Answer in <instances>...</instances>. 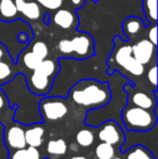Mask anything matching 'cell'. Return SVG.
<instances>
[{
    "label": "cell",
    "instance_id": "cell-34",
    "mask_svg": "<svg viewBox=\"0 0 158 159\" xmlns=\"http://www.w3.org/2000/svg\"><path fill=\"white\" fill-rule=\"evenodd\" d=\"M70 1H72L73 6H74L75 8L79 9V8H81V7L84 6V1H86V0H70Z\"/></svg>",
    "mask_w": 158,
    "mask_h": 159
},
{
    "label": "cell",
    "instance_id": "cell-26",
    "mask_svg": "<svg viewBox=\"0 0 158 159\" xmlns=\"http://www.w3.org/2000/svg\"><path fill=\"white\" fill-rule=\"evenodd\" d=\"M76 143L80 147H89L94 143V134L90 129H81L76 134Z\"/></svg>",
    "mask_w": 158,
    "mask_h": 159
},
{
    "label": "cell",
    "instance_id": "cell-37",
    "mask_svg": "<svg viewBox=\"0 0 158 159\" xmlns=\"http://www.w3.org/2000/svg\"><path fill=\"white\" fill-rule=\"evenodd\" d=\"M70 159H87V158L84 157V156H75V157H72Z\"/></svg>",
    "mask_w": 158,
    "mask_h": 159
},
{
    "label": "cell",
    "instance_id": "cell-15",
    "mask_svg": "<svg viewBox=\"0 0 158 159\" xmlns=\"http://www.w3.org/2000/svg\"><path fill=\"white\" fill-rule=\"evenodd\" d=\"M44 127L43 122L28 125L27 129L25 130V141L28 146L39 147L43 143L44 135Z\"/></svg>",
    "mask_w": 158,
    "mask_h": 159
},
{
    "label": "cell",
    "instance_id": "cell-6",
    "mask_svg": "<svg viewBox=\"0 0 158 159\" xmlns=\"http://www.w3.org/2000/svg\"><path fill=\"white\" fill-rule=\"evenodd\" d=\"M39 113L42 121H56L68 113L66 98L59 95H44L39 101Z\"/></svg>",
    "mask_w": 158,
    "mask_h": 159
},
{
    "label": "cell",
    "instance_id": "cell-31",
    "mask_svg": "<svg viewBox=\"0 0 158 159\" xmlns=\"http://www.w3.org/2000/svg\"><path fill=\"white\" fill-rule=\"evenodd\" d=\"M151 30H148V40L154 46H157V26L156 24H151Z\"/></svg>",
    "mask_w": 158,
    "mask_h": 159
},
{
    "label": "cell",
    "instance_id": "cell-4",
    "mask_svg": "<svg viewBox=\"0 0 158 159\" xmlns=\"http://www.w3.org/2000/svg\"><path fill=\"white\" fill-rule=\"evenodd\" d=\"M107 62V75L118 71L121 76L129 79L130 77H142L145 71L144 65L139 63L132 57L131 44L129 41L124 40L120 36L114 37V48Z\"/></svg>",
    "mask_w": 158,
    "mask_h": 159
},
{
    "label": "cell",
    "instance_id": "cell-3",
    "mask_svg": "<svg viewBox=\"0 0 158 159\" xmlns=\"http://www.w3.org/2000/svg\"><path fill=\"white\" fill-rule=\"evenodd\" d=\"M111 95L110 84L106 80L86 78L75 82L70 88L66 98L74 104L90 111L106 105L110 102Z\"/></svg>",
    "mask_w": 158,
    "mask_h": 159
},
{
    "label": "cell",
    "instance_id": "cell-14",
    "mask_svg": "<svg viewBox=\"0 0 158 159\" xmlns=\"http://www.w3.org/2000/svg\"><path fill=\"white\" fill-rule=\"evenodd\" d=\"M16 9L23 19L36 21L41 17V8L36 1L15 0Z\"/></svg>",
    "mask_w": 158,
    "mask_h": 159
},
{
    "label": "cell",
    "instance_id": "cell-17",
    "mask_svg": "<svg viewBox=\"0 0 158 159\" xmlns=\"http://www.w3.org/2000/svg\"><path fill=\"white\" fill-rule=\"evenodd\" d=\"M143 28H145L144 22L139 16H129L121 24L122 33L127 39H132L137 37V35Z\"/></svg>",
    "mask_w": 158,
    "mask_h": 159
},
{
    "label": "cell",
    "instance_id": "cell-9",
    "mask_svg": "<svg viewBox=\"0 0 158 159\" xmlns=\"http://www.w3.org/2000/svg\"><path fill=\"white\" fill-rule=\"evenodd\" d=\"M131 87H134V84L128 82L124 86V90L127 92V102L129 105H133V106L145 109L156 108V90L153 91V93H146L143 91H133L132 92Z\"/></svg>",
    "mask_w": 158,
    "mask_h": 159
},
{
    "label": "cell",
    "instance_id": "cell-7",
    "mask_svg": "<svg viewBox=\"0 0 158 159\" xmlns=\"http://www.w3.org/2000/svg\"><path fill=\"white\" fill-rule=\"evenodd\" d=\"M97 130V139L101 142L108 143L116 148L117 146L120 148L126 141V134H124V128H122L115 120H105L102 122Z\"/></svg>",
    "mask_w": 158,
    "mask_h": 159
},
{
    "label": "cell",
    "instance_id": "cell-25",
    "mask_svg": "<svg viewBox=\"0 0 158 159\" xmlns=\"http://www.w3.org/2000/svg\"><path fill=\"white\" fill-rule=\"evenodd\" d=\"M47 152L51 155H65L66 152H67V144L63 139L51 140L47 144Z\"/></svg>",
    "mask_w": 158,
    "mask_h": 159
},
{
    "label": "cell",
    "instance_id": "cell-10",
    "mask_svg": "<svg viewBox=\"0 0 158 159\" xmlns=\"http://www.w3.org/2000/svg\"><path fill=\"white\" fill-rule=\"evenodd\" d=\"M26 84L30 92L39 96L48 95L54 84V78L47 77L36 70H32L28 76H25Z\"/></svg>",
    "mask_w": 158,
    "mask_h": 159
},
{
    "label": "cell",
    "instance_id": "cell-21",
    "mask_svg": "<svg viewBox=\"0 0 158 159\" xmlns=\"http://www.w3.org/2000/svg\"><path fill=\"white\" fill-rule=\"evenodd\" d=\"M126 159H155V156L144 145H133L126 152Z\"/></svg>",
    "mask_w": 158,
    "mask_h": 159
},
{
    "label": "cell",
    "instance_id": "cell-28",
    "mask_svg": "<svg viewBox=\"0 0 158 159\" xmlns=\"http://www.w3.org/2000/svg\"><path fill=\"white\" fill-rule=\"evenodd\" d=\"M39 6L50 11H54L61 9L64 3V0H35Z\"/></svg>",
    "mask_w": 158,
    "mask_h": 159
},
{
    "label": "cell",
    "instance_id": "cell-5",
    "mask_svg": "<svg viewBox=\"0 0 158 159\" xmlns=\"http://www.w3.org/2000/svg\"><path fill=\"white\" fill-rule=\"evenodd\" d=\"M120 117L127 131H150L157 124L155 109H145L129 104L122 108Z\"/></svg>",
    "mask_w": 158,
    "mask_h": 159
},
{
    "label": "cell",
    "instance_id": "cell-22",
    "mask_svg": "<svg viewBox=\"0 0 158 159\" xmlns=\"http://www.w3.org/2000/svg\"><path fill=\"white\" fill-rule=\"evenodd\" d=\"M20 54H21V57H20V59L16 60V61H21L22 63L24 64V66L30 71L34 70L42 61V60L39 59L36 54H34L32 51L22 50V53H20ZM15 63H16V62H15Z\"/></svg>",
    "mask_w": 158,
    "mask_h": 159
},
{
    "label": "cell",
    "instance_id": "cell-24",
    "mask_svg": "<svg viewBox=\"0 0 158 159\" xmlns=\"http://www.w3.org/2000/svg\"><path fill=\"white\" fill-rule=\"evenodd\" d=\"M116 156V148L108 143L101 142L95 147V157L97 159H112Z\"/></svg>",
    "mask_w": 158,
    "mask_h": 159
},
{
    "label": "cell",
    "instance_id": "cell-32",
    "mask_svg": "<svg viewBox=\"0 0 158 159\" xmlns=\"http://www.w3.org/2000/svg\"><path fill=\"white\" fill-rule=\"evenodd\" d=\"M26 152H27V159H40V153L37 147L26 146Z\"/></svg>",
    "mask_w": 158,
    "mask_h": 159
},
{
    "label": "cell",
    "instance_id": "cell-12",
    "mask_svg": "<svg viewBox=\"0 0 158 159\" xmlns=\"http://www.w3.org/2000/svg\"><path fill=\"white\" fill-rule=\"evenodd\" d=\"M131 51L132 57L144 66L156 57V46H154L148 39H142L131 46Z\"/></svg>",
    "mask_w": 158,
    "mask_h": 159
},
{
    "label": "cell",
    "instance_id": "cell-38",
    "mask_svg": "<svg viewBox=\"0 0 158 159\" xmlns=\"http://www.w3.org/2000/svg\"><path fill=\"white\" fill-rule=\"evenodd\" d=\"M112 159H121V158H119V157H116V156H115L114 158H112Z\"/></svg>",
    "mask_w": 158,
    "mask_h": 159
},
{
    "label": "cell",
    "instance_id": "cell-23",
    "mask_svg": "<svg viewBox=\"0 0 158 159\" xmlns=\"http://www.w3.org/2000/svg\"><path fill=\"white\" fill-rule=\"evenodd\" d=\"M15 63H10V62H0V86L9 82L11 79H13L16 73L14 68Z\"/></svg>",
    "mask_w": 158,
    "mask_h": 159
},
{
    "label": "cell",
    "instance_id": "cell-20",
    "mask_svg": "<svg viewBox=\"0 0 158 159\" xmlns=\"http://www.w3.org/2000/svg\"><path fill=\"white\" fill-rule=\"evenodd\" d=\"M14 107L9 106L8 98L2 89H0V122L3 125H8V122L13 120Z\"/></svg>",
    "mask_w": 158,
    "mask_h": 159
},
{
    "label": "cell",
    "instance_id": "cell-11",
    "mask_svg": "<svg viewBox=\"0 0 158 159\" xmlns=\"http://www.w3.org/2000/svg\"><path fill=\"white\" fill-rule=\"evenodd\" d=\"M4 144L9 149L16 151V149L25 148L27 146L25 141V129L21 124L9 126L4 133Z\"/></svg>",
    "mask_w": 158,
    "mask_h": 159
},
{
    "label": "cell",
    "instance_id": "cell-35",
    "mask_svg": "<svg viewBox=\"0 0 158 159\" xmlns=\"http://www.w3.org/2000/svg\"><path fill=\"white\" fill-rule=\"evenodd\" d=\"M50 21H51V19H50L49 13H46V14L42 15V22H43L46 25H49V24H50Z\"/></svg>",
    "mask_w": 158,
    "mask_h": 159
},
{
    "label": "cell",
    "instance_id": "cell-18",
    "mask_svg": "<svg viewBox=\"0 0 158 159\" xmlns=\"http://www.w3.org/2000/svg\"><path fill=\"white\" fill-rule=\"evenodd\" d=\"M142 9L144 13V25L148 27L157 22V0H142Z\"/></svg>",
    "mask_w": 158,
    "mask_h": 159
},
{
    "label": "cell",
    "instance_id": "cell-33",
    "mask_svg": "<svg viewBox=\"0 0 158 159\" xmlns=\"http://www.w3.org/2000/svg\"><path fill=\"white\" fill-rule=\"evenodd\" d=\"M10 159H27V152H26V147L25 148H21V149H16V151H14Z\"/></svg>",
    "mask_w": 158,
    "mask_h": 159
},
{
    "label": "cell",
    "instance_id": "cell-16",
    "mask_svg": "<svg viewBox=\"0 0 158 159\" xmlns=\"http://www.w3.org/2000/svg\"><path fill=\"white\" fill-rule=\"evenodd\" d=\"M16 20H20V13L15 0H0V21L2 23H11Z\"/></svg>",
    "mask_w": 158,
    "mask_h": 159
},
{
    "label": "cell",
    "instance_id": "cell-29",
    "mask_svg": "<svg viewBox=\"0 0 158 159\" xmlns=\"http://www.w3.org/2000/svg\"><path fill=\"white\" fill-rule=\"evenodd\" d=\"M147 79H148V81H150V84L153 86L154 90H156V87H157V66H156V64H154L150 69H148Z\"/></svg>",
    "mask_w": 158,
    "mask_h": 159
},
{
    "label": "cell",
    "instance_id": "cell-19",
    "mask_svg": "<svg viewBox=\"0 0 158 159\" xmlns=\"http://www.w3.org/2000/svg\"><path fill=\"white\" fill-rule=\"evenodd\" d=\"M34 70L38 71V73L47 76V77L55 78L60 71V65H59V62H55V61H53V60L47 57V59L42 60L41 63H40Z\"/></svg>",
    "mask_w": 158,
    "mask_h": 159
},
{
    "label": "cell",
    "instance_id": "cell-2",
    "mask_svg": "<svg viewBox=\"0 0 158 159\" xmlns=\"http://www.w3.org/2000/svg\"><path fill=\"white\" fill-rule=\"evenodd\" d=\"M110 78L113 81L108 82L111 88V100L106 105L95 109H90L87 111L86 120L84 124L87 126H90L93 128H97L102 122L105 120H115L124 128L121 122V117H120V113H121L122 108L128 104L127 102V92L124 90V86L128 82H132L126 77L121 76L118 71H114L111 74ZM133 84V82H132Z\"/></svg>",
    "mask_w": 158,
    "mask_h": 159
},
{
    "label": "cell",
    "instance_id": "cell-36",
    "mask_svg": "<svg viewBox=\"0 0 158 159\" xmlns=\"http://www.w3.org/2000/svg\"><path fill=\"white\" fill-rule=\"evenodd\" d=\"M79 145L77 144V143H72L70 144V151L72 152H75V153H77L78 152V149H79Z\"/></svg>",
    "mask_w": 158,
    "mask_h": 159
},
{
    "label": "cell",
    "instance_id": "cell-30",
    "mask_svg": "<svg viewBox=\"0 0 158 159\" xmlns=\"http://www.w3.org/2000/svg\"><path fill=\"white\" fill-rule=\"evenodd\" d=\"M1 61L14 63V62H13V60H12V57H11L10 53H9V51L7 50L6 46L0 42V62H1Z\"/></svg>",
    "mask_w": 158,
    "mask_h": 159
},
{
    "label": "cell",
    "instance_id": "cell-27",
    "mask_svg": "<svg viewBox=\"0 0 158 159\" xmlns=\"http://www.w3.org/2000/svg\"><path fill=\"white\" fill-rule=\"evenodd\" d=\"M30 51H32L34 54H36L37 57H38L39 59H41V60H44V59H47V57H49V48H48V46L46 44V42L40 41V40L36 41L34 44H33Z\"/></svg>",
    "mask_w": 158,
    "mask_h": 159
},
{
    "label": "cell",
    "instance_id": "cell-8",
    "mask_svg": "<svg viewBox=\"0 0 158 159\" xmlns=\"http://www.w3.org/2000/svg\"><path fill=\"white\" fill-rule=\"evenodd\" d=\"M70 40V47H72V53L76 54L75 57L80 60H87L94 55V40L90 34L80 32Z\"/></svg>",
    "mask_w": 158,
    "mask_h": 159
},
{
    "label": "cell",
    "instance_id": "cell-1",
    "mask_svg": "<svg viewBox=\"0 0 158 159\" xmlns=\"http://www.w3.org/2000/svg\"><path fill=\"white\" fill-rule=\"evenodd\" d=\"M0 89L6 93L9 106H16L13 114V121L23 126L43 122L39 113V101L42 96L30 92L24 74H16L13 79L0 86Z\"/></svg>",
    "mask_w": 158,
    "mask_h": 159
},
{
    "label": "cell",
    "instance_id": "cell-39",
    "mask_svg": "<svg viewBox=\"0 0 158 159\" xmlns=\"http://www.w3.org/2000/svg\"><path fill=\"white\" fill-rule=\"evenodd\" d=\"M44 159H48V158H44Z\"/></svg>",
    "mask_w": 158,
    "mask_h": 159
},
{
    "label": "cell",
    "instance_id": "cell-13",
    "mask_svg": "<svg viewBox=\"0 0 158 159\" xmlns=\"http://www.w3.org/2000/svg\"><path fill=\"white\" fill-rule=\"evenodd\" d=\"M53 22L57 27L62 30H70L78 23V17L74 10L70 9H57L53 15Z\"/></svg>",
    "mask_w": 158,
    "mask_h": 159
}]
</instances>
